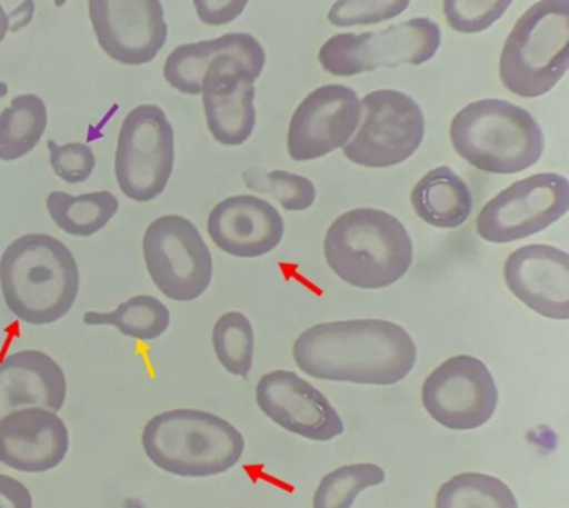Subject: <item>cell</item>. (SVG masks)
<instances>
[{"label":"cell","mask_w":569,"mask_h":508,"mask_svg":"<svg viewBox=\"0 0 569 508\" xmlns=\"http://www.w3.org/2000/svg\"><path fill=\"white\" fill-rule=\"evenodd\" d=\"M267 52L256 42L242 50L224 52L207 66L201 96L207 127L218 143L244 145L256 127L254 82L262 77Z\"/></svg>","instance_id":"cell-9"},{"label":"cell","mask_w":569,"mask_h":508,"mask_svg":"<svg viewBox=\"0 0 569 508\" xmlns=\"http://www.w3.org/2000/svg\"><path fill=\"white\" fill-rule=\"evenodd\" d=\"M260 410L277 426L315 441H330L346 427L323 392L289 370L263 375L256 387Z\"/></svg>","instance_id":"cell-16"},{"label":"cell","mask_w":569,"mask_h":508,"mask_svg":"<svg viewBox=\"0 0 569 508\" xmlns=\"http://www.w3.org/2000/svg\"><path fill=\"white\" fill-rule=\"evenodd\" d=\"M144 454L162 471L210 477L236 467L244 454L241 432L218 415L198 409L158 414L141 432Z\"/></svg>","instance_id":"cell-4"},{"label":"cell","mask_w":569,"mask_h":508,"mask_svg":"<svg viewBox=\"0 0 569 508\" xmlns=\"http://www.w3.org/2000/svg\"><path fill=\"white\" fill-rule=\"evenodd\" d=\"M410 201L419 219L442 229L461 227L473 210L470 188L447 166L435 168L423 176L415 185Z\"/></svg>","instance_id":"cell-21"},{"label":"cell","mask_w":569,"mask_h":508,"mask_svg":"<svg viewBox=\"0 0 569 508\" xmlns=\"http://www.w3.org/2000/svg\"><path fill=\"white\" fill-rule=\"evenodd\" d=\"M81 287L77 258L48 233H24L0 256V291L19 320L47 326L68 316Z\"/></svg>","instance_id":"cell-2"},{"label":"cell","mask_w":569,"mask_h":508,"mask_svg":"<svg viewBox=\"0 0 569 508\" xmlns=\"http://www.w3.org/2000/svg\"><path fill=\"white\" fill-rule=\"evenodd\" d=\"M410 0H337L328 19L337 28L383 23L403 14Z\"/></svg>","instance_id":"cell-31"},{"label":"cell","mask_w":569,"mask_h":508,"mask_svg":"<svg viewBox=\"0 0 569 508\" xmlns=\"http://www.w3.org/2000/svg\"><path fill=\"white\" fill-rule=\"evenodd\" d=\"M422 404L440 426L457 431L476 430L496 414V379L482 360L452 357L423 382Z\"/></svg>","instance_id":"cell-13"},{"label":"cell","mask_w":569,"mask_h":508,"mask_svg":"<svg viewBox=\"0 0 569 508\" xmlns=\"http://www.w3.org/2000/svg\"><path fill=\"white\" fill-rule=\"evenodd\" d=\"M361 119V104L350 87L330 83L308 94L290 119L288 152L293 161H312L343 148Z\"/></svg>","instance_id":"cell-15"},{"label":"cell","mask_w":569,"mask_h":508,"mask_svg":"<svg viewBox=\"0 0 569 508\" xmlns=\"http://www.w3.org/2000/svg\"><path fill=\"white\" fill-rule=\"evenodd\" d=\"M119 210L118 198L109 191L72 196L52 191L47 197V211L52 222L68 236L87 238L96 236L110 223Z\"/></svg>","instance_id":"cell-23"},{"label":"cell","mask_w":569,"mask_h":508,"mask_svg":"<svg viewBox=\"0 0 569 508\" xmlns=\"http://www.w3.org/2000/svg\"><path fill=\"white\" fill-rule=\"evenodd\" d=\"M329 267L342 281L365 290L395 285L413 260L412 238L387 211L356 209L339 216L325 238Z\"/></svg>","instance_id":"cell-3"},{"label":"cell","mask_w":569,"mask_h":508,"mask_svg":"<svg viewBox=\"0 0 569 508\" xmlns=\"http://www.w3.org/2000/svg\"><path fill=\"white\" fill-rule=\"evenodd\" d=\"M87 326H112L128 338L152 342L169 330L170 309L151 295H137L119 303L113 311H88L83 316Z\"/></svg>","instance_id":"cell-25"},{"label":"cell","mask_w":569,"mask_h":508,"mask_svg":"<svg viewBox=\"0 0 569 508\" xmlns=\"http://www.w3.org/2000/svg\"><path fill=\"white\" fill-rule=\"evenodd\" d=\"M436 508H519L513 490L482 472H462L440 486Z\"/></svg>","instance_id":"cell-26"},{"label":"cell","mask_w":569,"mask_h":508,"mask_svg":"<svg viewBox=\"0 0 569 508\" xmlns=\"http://www.w3.org/2000/svg\"><path fill=\"white\" fill-rule=\"evenodd\" d=\"M8 92H10V87H8V83L0 81V99L7 97Z\"/></svg>","instance_id":"cell-37"},{"label":"cell","mask_w":569,"mask_h":508,"mask_svg":"<svg viewBox=\"0 0 569 508\" xmlns=\"http://www.w3.org/2000/svg\"><path fill=\"white\" fill-rule=\"evenodd\" d=\"M359 130L343 155L357 166L387 168L417 152L426 135V118L412 97L396 90L369 92L360 101Z\"/></svg>","instance_id":"cell-11"},{"label":"cell","mask_w":569,"mask_h":508,"mask_svg":"<svg viewBox=\"0 0 569 508\" xmlns=\"http://www.w3.org/2000/svg\"><path fill=\"white\" fill-rule=\"evenodd\" d=\"M568 66L569 0H540L520 17L502 48V86L536 99L553 90Z\"/></svg>","instance_id":"cell-6"},{"label":"cell","mask_w":569,"mask_h":508,"mask_svg":"<svg viewBox=\"0 0 569 508\" xmlns=\"http://www.w3.org/2000/svg\"><path fill=\"white\" fill-rule=\"evenodd\" d=\"M8 32H10V20H8L7 11L0 6V42L7 38Z\"/></svg>","instance_id":"cell-36"},{"label":"cell","mask_w":569,"mask_h":508,"mask_svg":"<svg viewBox=\"0 0 569 508\" xmlns=\"http://www.w3.org/2000/svg\"><path fill=\"white\" fill-rule=\"evenodd\" d=\"M50 163L57 178L68 185L87 182L96 170L97 161L94 150L87 143L59 145L54 140L48 141Z\"/></svg>","instance_id":"cell-32"},{"label":"cell","mask_w":569,"mask_h":508,"mask_svg":"<svg viewBox=\"0 0 569 508\" xmlns=\"http://www.w3.org/2000/svg\"><path fill=\"white\" fill-rule=\"evenodd\" d=\"M207 231L216 247L233 258L271 253L284 237V220L272 205L253 196L229 197L210 211Z\"/></svg>","instance_id":"cell-19"},{"label":"cell","mask_w":569,"mask_h":508,"mask_svg":"<svg viewBox=\"0 0 569 508\" xmlns=\"http://www.w3.org/2000/svg\"><path fill=\"white\" fill-rule=\"evenodd\" d=\"M0 508H33L28 486L14 477L0 475Z\"/></svg>","instance_id":"cell-34"},{"label":"cell","mask_w":569,"mask_h":508,"mask_svg":"<svg viewBox=\"0 0 569 508\" xmlns=\"http://www.w3.org/2000/svg\"><path fill=\"white\" fill-rule=\"evenodd\" d=\"M48 127L46 101L20 94L0 113V161H19L41 143Z\"/></svg>","instance_id":"cell-24"},{"label":"cell","mask_w":569,"mask_h":508,"mask_svg":"<svg viewBox=\"0 0 569 508\" xmlns=\"http://www.w3.org/2000/svg\"><path fill=\"white\" fill-rule=\"evenodd\" d=\"M69 448L68 427L52 410L20 409L0 419V462L12 470L34 475L54 470Z\"/></svg>","instance_id":"cell-18"},{"label":"cell","mask_w":569,"mask_h":508,"mask_svg":"<svg viewBox=\"0 0 569 508\" xmlns=\"http://www.w3.org/2000/svg\"><path fill=\"white\" fill-rule=\"evenodd\" d=\"M440 43L439 24L419 17L381 32L335 34L321 47L319 61L333 77H356L379 68L429 63Z\"/></svg>","instance_id":"cell-8"},{"label":"cell","mask_w":569,"mask_h":508,"mask_svg":"<svg viewBox=\"0 0 569 508\" xmlns=\"http://www.w3.org/2000/svg\"><path fill=\"white\" fill-rule=\"evenodd\" d=\"M211 342L219 363L228 373L240 378L249 377L253 368L254 331L244 313H223L214 322Z\"/></svg>","instance_id":"cell-27"},{"label":"cell","mask_w":569,"mask_h":508,"mask_svg":"<svg viewBox=\"0 0 569 508\" xmlns=\"http://www.w3.org/2000/svg\"><path fill=\"white\" fill-rule=\"evenodd\" d=\"M198 20L211 28H220L236 21L244 12L250 0H192Z\"/></svg>","instance_id":"cell-33"},{"label":"cell","mask_w":569,"mask_h":508,"mask_svg":"<svg viewBox=\"0 0 569 508\" xmlns=\"http://www.w3.org/2000/svg\"><path fill=\"white\" fill-rule=\"evenodd\" d=\"M66 397L64 370L46 352L17 351L0 361V419L28 408L59 412Z\"/></svg>","instance_id":"cell-20"},{"label":"cell","mask_w":569,"mask_h":508,"mask_svg":"<svg viewBox=\"0 0 569 508\" xmlns=\"http://www.w3.org/2000/svg\"><path fill=\"white\" fill-rule=\"evenodd\" d=\"M242 180L250 191L269 193L280 202L282 209L288 211L308 210L316 201L315 183L303 176L289 173V171L249 168L242 175Z\"/></svg>","instance_id":"cell-29"},{"label":"cell","mask_w":569,"mask_h":508,"mask_svg":"<svg viewBox=\"0 0 569 508\" xmlns=\"http://www.w3.org/2000/svg\"><path fill=\"white\" fill-rule=\"evenodd\" d=\"M386 471L375 464H351L321 479L315 494V508H351L363 490L381 485Z\"/></svg>","instance_id":"cell-28"},{"label":"cell","mask_w":569,"mask_h":508,"mask_svg":"<svg viewBox=\"0 0 569 508\" xmlns=\"http://www.w3.org/2000/svg\"><path fill=\"white\" fill-rule=\"evenodd\" d=\"M505 280L532 311L553 320L569 317V256L546 245L520 247L507 258Z\"/></svg>","instance_id":"cell-17"},{"label":"cell","mask_w":569,"mask_h":508,"mask_svg":"<svg viewBox=\"0 0 569 508\" xmlns=\"http://www.w3.org/2000/svg\"><path fill=\"white\" fill-rule=\"evenodd\" d=\"M34 16H37V3H34V0H23V2L8 16V20H10V32L17 33L20 32V30L29 28Z\"/></svg>","instance_id":"cell-35"},{"label":"cell","mask_w":569,"mask_h":508,"mask_svg":"<svg viewBox=\"0 0 569 508\" xmlns=\"http://www.w3.org/2000/svg\"><path fill=\"white\" fill-rule=\"evenodd\" d=\"M568 207L567 178L556 173L529 176L489 201L476 225L485 241L507 245L545 231L568 213Z\"/></svg>","instance_id":"cell-12"},{"label":"cell","mask_w":569,"mask_h":508,"mask_svg":"<svg viewBox=\"0 0 569 508\" xmlns=\"http://www.w3.org/2000/svg\"><path fill=\"white\" fill-rule=\"evenodd\" d=\"M256 42L258 39L250 33H227L210 41L183 43L167 57L164 79L182 94L201 96L202 78L214 57L242 50Z\"/></svg>","instance_id":"cell-22"},{"label":"cell","mask_w":569,"mask_h":508,"mask_svg":"<svg viewBox=\"0 0 569 508\" xmlns=\"http://www.w3.org/2000/svg\"><path fill=\"white\" fill-rule=\"evenodd\" d=\"M513 0H443V14L456 32L476 34L492 28Z\"/></svg>","instance_id":"cell-30"},{"label":"cell","mask_w":569,"mask_h":508,"mask_svg":"<svg viewBox=\"0 0 569 508\" xmlns=\"http://www.w3.org/2000/svg\"><path fill=\"white\" fill-rule=\"evenodd\" d=\"M457 153L485 173L516 175L536 166L545 136L527 109L500 99L475 101L449 128Z\"/></svg>","instance_id":"cell-5"},{"label":"cell","mask_w":569,"mask_h":508,"mask_svg":"<svg viewBox=\"0 0 569 508\" xmlns=\"http://www.w3.org/2000/svg\"><path fill=\"white\" fill-rule=\"evenodd\" d=\"M52 2H54V6L57 8H61L66 6V2H68V0H52Z\"/></svg>","instance_id":"cell-38"},{"label":"cell","mask_w":569,"mask_h":508,"mask_svg":"<svg viewBox=\"0 0 569 508\" xmlns=\"http://www.w3.org/2000/svg\"><path fill=\"white\" fill-rule=\"evenodd\" d=\"M143 259L153 285L174 302L201 298L213 280V256L196 223L184 216L153 220L143 236Z\"/></svg>","instance_id":"cell-10"},{"label":"cell","mask_w":569,"mask_h":508,"mask_svg":"<svg viewBox=\"0 0 569 508\" xmlns=\"http://www.w3.org/2000/svg\"><path fill=\"white\" fill-rule=\"evenodd\" d=\"M293 359L303 373L316 379L392 386L412 372L417 346L392 321L321 322L295 341Z\"/></svg>","instance_id":"cell-1"},{"label":"cell","mask_w":569,"mask_h":508,"mask_svg":"<svg viewBox=\"0 0 569 508\" xmlns=\"http://www.w3.org/2000/svg\"><path fill=\"white\" fill-rule=\"evenodd\" d=\"M88 12L97 42L117 63H151L169 39L161 0H88Z\"/></svg>","instance_id":"cell-14"},{"label":"cell","mask_w":569,"mask_h":508,"mask_svg":"<svg viewBox=\"0 0 569 508\" xmlns=\"http://www.w3.org/2000/svg\"><path fill=\"white\" fill-rule=\"evenodd\" d=\"M174 128L157 104L131 109L119 128L114 178L127 198L151 202L162 196L173 175Z\"/></svg>","instance_id":"cell-7"}]
</instances>
